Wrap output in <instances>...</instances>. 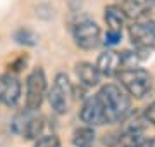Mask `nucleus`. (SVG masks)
Here are the masks:
<instances>
[{
	"mask_svg": "<svg viewBox=\"0 0 155 147\" xmlns=\"http://www.w3.org/2000/svg\"><path fill=\"white\" fill-rule=\"evenodd\" d=\"M35 147H61V140L57 135H43L35 142Z\"/></svg>",
	"mask_w": 155,
	"mask_h": 147,
	"instance_id": "2eb2a0df",
	"label": "nucleus"
},
{
	"mask_svg": "<svg viewBox=\"0 0 155 147\" xmlns=\"http://www.w3.org/2000/svg\"><path fill=\"white\" fill-rule=\"evenodd\" d=\"M105 111L107 123H122L131 114V101L127 97V92L119 85L107 83L100 88L97 94Z\"/></svg>",
	"mask_w": 155,
	"mask_h": 147,
	"instance_id": "f257e3e1",
	"label": "nucleus"
},
{
	"mask_svg": "<svg viewBox=\"0 0 155 147\" xmlns=\"http://www.w3.org/2000/svg\"><path fill=\"white\" fill-rule=\"evenodd\" d=\"M121 38H122V33H119V31H109V29H107V35H105L107 45H116V43H119Z\"/></svg>",
	"mask_w": 155,
	"mask_h": 147,
	"instance_id": "dca6fc26",
	"label": "nucleus"
},
{
	"mask_svg": "<svg viewBox=\"0 0 155 147\" xmlns=\"http://www.w3.org/2000/svg\"><path fill=\"white\" fill-rule=\"evenodd\" d=\"M76 74L79 81L86 87H97L100 83V76H102L97 64H91V62H78Z\"/></svg>",
	"mask_w": 155,
	"mask_h": 147,
	"instance_id": "9b49d317",
	"label": "nucleus"
},
{
	"mask_svg": "<svg viewBox=\"0 0 155 147\" xmlns=\"http://www.w3.org/2000/svg\"><path fill=\"white\" fill-rule=\"evenodd\" d=\"M95 130L91 126H83V128H78L72 135V144L76 147H93L95 144Z\"/></svg>",
	"mask_w": 155,
	"mask_h": 147,
	"instance_id": "f8f14e48",
	"label": "nucleus"
},
{
	"mask_svg": "<svg viewBox=\"0 0 155 147\" xmlns=\"http://www.w3.org/2000/svg\"><path fill=\"white\" fill-rule=\"evenodd\" d=\"M97 68H98L100 74H104V76H117L124 69L122 54L114 50L102 52L97 59Z\"/></svg>",
	"mask_w": 155,
	"mask_h": 147,
	"instance_id": "1a4fd4ad",
	"label": "nucleus"
},
{
	"mask_svg": "<svg viewBox=\"0 0 155 147\" xmlns=\"http://www.w3.org/2000/svg\"><path fill=\"white\" fill-rule=\"evenodd\" d=\"M72 38L79 49L93 50L102 43V31L100 26L91 19H81L72 28Z\"/></svg>",
	"mask_w": 155,
	"mask_h": 147,
	"instance_id": "7ed1b4c3",
	"label": "nucleus"
},
{
	"mask_svg": "<svg viewBox=\"0 0 155 147\" xmlns=\"http://www.w3.org/2000/svg\"><path fill=\"white\" fill-rule=\"evenodd\" d=\"M153 2H155V0H153Z\"/></svg>",
	"mask_w": 155,
	"mask_h": 147,
	"instance_id": "6ab92c4d",
	"label": "nucleus"
},
{
	"mask_svg": "<svg viewBox=\"0 0 155 147\" xmlns=\"http://www.w3.org/2000/svg\"><path fill=\"white\" fill-rule=\"evenodd\" d=\"M129 40L140 52L155 50V23L134 21L129 26Z\"/></svg>",
	"mask_w": 155,
	"mask_h": 147,
	"instance_id": "423d86ee",
	"label": "nucleus"
},
{
	"mask_svg": "<svg viewBox=\"0 0 155 147\" xmlns=\"http://www.w3.org/2000/svg\"><path fill=\"white\" fill-rule=\"evenodd\" d=\"M47 95V76L41 68H35L26 78V109L38 111Z\"/></svg>",
	"mask_w": 155,
	"mask_h": 147,
	"instance_id": "20e7f679",
	"label": "nucleus"
},
{
	"mask_svg": "<svg viewBox=\"0 0 155 147\" xmlns=\"http://www.w3.org/2000/svg\"><path fill=\"white\" fill-rule=\"evenodd\" d=\"M71 95H72V85L67 78V74L59 73L55 76V81H54L52 88L48 90V102L52 109L57 114H66L69 111Z\"/></svg>",
	"mask_w": 155,
	"mask_h": 147,
	"instance_id": "39448f33",
	"label": "nucleus"
},
{
	"mask_svg": "<svg viewBox=\"0 0 155 147\" xmlns=\"http://www.w3.org/2000/svg\"><path fill=\"white\" fill-rule=\"evenodd\" d=\"M117 80L129 95L141 99L152 88V74L143 68H124L117 74Z\"/></svg>",
	"mask_w": 155,
	"mask_h": 147,
	"instance_id": "f03ea898",
	"label": "nucleus"
},
{
	"mask_svg": "<svg viewBox=\"0 0 155 147\" xmlns=\"http://www.w3.org/2000/svg\"><path fill=\"white\" fill-rule=\"evenodd\" d=\"M79 118L88 126H100V125L107 123L105 111H104V106H102L98 95L88 97L84 101L83 108H81V113H79Z\"/></svg>",
	"mask_w": 155,
	"mask_h": 147,
	"instance_id": "0eeeda50",
	"label": "nucleus"
},
{
	"mask_svg": "<svg viewBox=\"0 0 155 147\" xmlns=\"http://www.w3.org/2000/svg\"><path fill=\"white\" fill-rule=\"evenodd\" d=\"M14 38H16L17 43H22V45H35L36 43V35L31 33L29 29H19V31H16Z\"/></svg>",
	"mask_w": 155,
	"mask_h": 147,
	"instance_id": "4468645a",
	"label": "nucleus"
},
{
	"mask_svg": "<svg viewBox=\"0 0 155 147\" xmlns=\"http://www.w3.org/2000/svg\"><path fill=\"white\" fill-rule=\"evenodd\" d=\"M21 99V81L17 76L7 73L0 74V102L9 108H14Z\"/></svg>",
	"mask_w": 155,
	"mask_h": 147,
	"instance_id": "6e6552de",
	"label": "nucleus"
},
{
	"mask_svg": "<svg viewBox=\"0 0 155 147\" xmlns=\"http://www.w3.org/2000/svg\"><path fill=\"white\" fill-rule=\"evenodd\" d=\"M145 118H147L148 123H152L155 126V101L152 102L147 109H145Z\"/></svg>",
	"mask_w": 155,
	"mask_h": 147,
	"instance_id": "f3484780",
	"label": "nucleus"
},
{
	"mask_svg": "<svg viewBox=\"0 0 155 147\" xmlns=\"http://www.w3.org/2000/svg\"><path fill=\"white\" fill-rule=\"evenodd\" d=\"M150 147H155V137L152 138V140H150Z\"/></svg>",
	"mask_w": 155,
	"mask_h": 147,
	"instance_id": "a211bd4d",
	"label": "nucleus"
},
{
	"mask_svg": "<svg viewBox=\"0 0 155 147\" xmlns=\"http://www.w3.org/2000/svg\"><path fill=\"white\" fill-rule=\"evenodd\" d=\"M43 132V119L41 118H31L29 123L26 125V128L22 132V137L28 138V140H33V138H38Z\"/></svg>",
	"mask_w": 155,
	"mask_h": 147,
	"instance_id": "ddd939ff",
	"label": "nucleus"
},
{
	"mask_svg": "<svg viewBox=\"0 0 155 147\" xmlns=\"http://www.w3.org/2000/svg\"><path fill=\"white\" fill-rule=\"evenodd\" d=\"M104 19H105L107 26H109V31H119V33H122V28L126 26V23H127L129 17L126 16V12L122 11L121 5L112 4V5L105 7Z\"/></svg>",
	"mask_w": 155,
	"mask_h": 147,
	"instance_id": "9d476101",
	"label": "nucleus"
}]
</instances>
